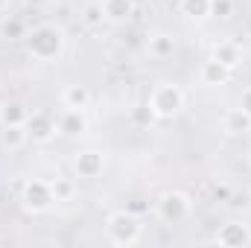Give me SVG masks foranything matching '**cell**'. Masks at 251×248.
<instances>
[{
  "label": "cell",
  "mask_w": 251,
  "mask_h": 248,
  "mask_svg": "<svg viewBox=\"0 0 251 248\" xmlns=\"http://www.w3.org/2000/svg\"><path fill=\"white\" fill-rule=\"evenodd\" d=\"M181 105H184V94L178 85H170V82H161L149 97V108L155 117H173L181 111Z\"/></svg>",
  "instance_id": "6da1fadb"
},
{
  "label": "cell",
  "mask_w": 251,
  "mask_h": 248,
  "mask_svg": "<svg viewBox=\"0 0 251 248\" xmlns=\"http://www.w3.org/2000/svg\"><path fill=\"white\" fill-rule=\"evenodd\" d=\"M62 47H64V38L56 26H38L29 35V53L35 59H44V62L47 59H56L62 53Z\"/></svg>",
  "instance_id": "7a4b0ae2"
},
{
  "label": "cell",
  "mask_w": 251,
  "mask_h": 248,
  "mask_svg": "<svg viewBox=\"0 0 251 248\" xmlns=\"http://www.w3.org/2000/svg\"><path fill=\"white\" fill-rule=\"evenodd\" d=\"M140 234H143V225L131 213L120 210V213L108 216V237H111L114 246H134L140 240Z\"/></svg>",
  "instance_id": "3957f363"
},
{
  "label": "cell",
  "mask_w": 251,
  "mask_h": 248,
  "mask_svg": "<svg viewBox=\"0 0 251 248\" xmlns=\"http://www.w3.org/2000/svg\"><path fill=\"white\" fill-rule=\"evenodd\" d=\"M190 213V198L184 193H164L158 198V216L167 222H181Z\"/></svg>",
  "instance_id": "277c9868"
},
{
  "label": "cell",
  "mask_w": 251,
  "mask_h": 248,
  "mask_svg": "<svg viewBox=\"0 0 251 248\" xmlns=\"http://www.w3.org/2000/svg\"><path fill=\"white\" fill-rule=\"evenodd\" d=\"M56 201V196H53V184H47V181H29L26 190H24V204L29 207V210H47L50 204Z\"/></svg>",
  "instance_id": "5b68a950"
},
{
  "label": "cell",
  "mask_w": 251,
  "mask_h": 248,
  "mask_svg": "<svg viewBox=\"0 0 251 248\" xmlns=\"http://www.w3.org/2000/svg\"><path fill=\"white\" fill-rule=\"evenodd\" d=\"M216 243H219V246H228V248L249 246L251 243L249 225H243V222H228V225H222L219 234H216Z\"/></svg>",
  "instance_id": "8992f818"
},
{
  "label": "cell",
  "mask_w": 251,
  "mask_h": 248,
  "mask_svg": "<svg viewBox=\"0 0 251 248\" xmlns=\"http://www.w3.org/2000/svg\"><path fill=\"white\" fill-rule=\"evenodd\" d=\"M24 128H26V134H32L35 140H50V137H53V131L59 128V123H53L47 114H29Z\"/></svg>",
  "instance_id": "52a82bcc"
},
{
  "label": "cell",
  "mask_w": 251,
  "mask_h": 248,
  "mask_svg": "<svg viewBox=\"0 0 251 248\" xmlns=\"http://www.w3.org/2000/svg\"><path fill=\"white\" fill-rule=\"evenodd\" d=\"M76 173L82 178H97L102 173V155L100 152H82L76 158Z\"/></svg>",
  "instance_id": "ba28073f"
},
{
  "label": "cell",
  "mask_w": 251,
  "mask_h": 248,
  "mask_svg": "<svg viewBox=\"0 0 251 248\" xmlns=\"http://www.w3.org/2000/svg\"><path fill=\"white\" fill-rule=\"evenodd\" d=\"M85 128V117H82V108H67L59 120V131L62 134H82Z\"/></svg>",
  "instance_id": "9c48e42d"
},
{
  "label": "cell",
  "mask_w": 251,
  "mask_h": 248,
  "mask_svg": "<svg viewBox=\"0 0 251 248\" xmlns=\"http://www.w3.org/2000/svg\"><path fill=\"white\" fill-rule=\"evenodd\" d=\"M26 117H29V111H26L21 102H9V105H3V111H0L3 125H26Z\"/></svg>",
  "instance_id": "30bf717a"
},
{
  "label": "cell",
  "mask_w": 251,
  "mask_h": 248,
  "mask_svg": "<svg viewBox=\"0 0 251 248\" xmlns=\"http://www.w3.org/2000/svg\"><path fill=\"white\" fill-rule=\"evenodd\" d=\"M102 15L111 18V21H123L131 15V0H102Z\"/></svg>",
  "instance_id": "8fae6325"
},
{
  "label": "cell",
  "mask_w": 251,
  "mask_h": 248,
  "mask_svg": "<svg viewBox=\"0 0 251 248\" xmlns=\"http://www.w3.org/2000/svg\"><path fill=\"white\" fill-rule=\"evenodd\" d=\"M213 59L222 62L225 67H234V64H240V47H237L234 41H222V44L213 50Z\"/></svg>",
  "instance_id": "7c38bea8"
},
{
  "label": "cell",
  "mask_w": 251,
  "mask_h": 248,
  "mask_svg": "<svg viewBox=\"0 0 251 248\" xmlns=\"http://www.w3.org/2000/svg\"><path fill=\"white\" fill-rule=\"evenodd\" d=\"M201 79H204L207 85H219V82H225V79H228V67L213 59V62H207L204 67H201Z\"/></svg>",
  "instance_id": "4fadbf2b"
},
{
  "label": "cell",
  "mask_w": 251,
  "mask_h": 248,
  "mask_svg": "<svg viewBox=\"0 0 251 248\" xmlns=\"http://www.w3.org/2000/svg\"><path fill=\"white\" fill-rule=\"evenodd\" d=\"M62 99H64V108H85L91 97H88V91H85V88H79V85H70V88L64 91Z\"/></svg>",
  "instance_id": "5bb4252c"
},
{
  "label": "cell",
  "mask_w": 251,
  "mask_h": 248,
  "mask_svg": "<svg viewBox=\"0 0 251 248\" xmlns=\"http://www.w3.org/2000/svg\"><path fill=\"white\" fill-rule=\"evenodd\" d=\"M249 125H251V117L243 111V108H234V111H228V117H225V128H228V131L240 134V131H246Z\"/></svg>",
  "instance_id": "9a60e30c"
},
{
  "label": "cell",
  "mask_w": 251,
  "mask_h": 248,
  "mask_svg": "<svg viewBox=\"0 0 251 248\" xmlns=\"http://www.w3.org/2000/svg\"><path fill=\"white\" fill-rule=\"evenodd\" d=\"M181 9L190 18H204L210 15V0H181Z\"/></svg>",
  "instance_id": "2e32d148"
},
{
  "label": "cell",
  "mask_w": 251,
  "mask_h": 248,
  "mask_svg": "<svg viewBox=\"0 0 251 248\" xmlns=\"http://www.w3.org/2000/svg\"><path fill=\"white\" fill-rule=\"evenodd\" d=\"M149 50H152L155 56H170V53H173V38H170V35H155V38L149 41Z\"/></svg>",
  "instance_id": "e0dca14e"
},
{
  "label": "cell",
  "mask_w": 251,
  "mask_h": 248,
  "mask_svg": "<svg viewBox=\"0 0 251 248\" xmlns=\"http://www.w3.org/2000/svg\"><path fill=\"white\" fill-rule=\"evenodd\" d=\"M231 9H234V6H231V0H210V12H216L219 18H228V15H231Z\"/></svg>",
  "instance_id": "ac0fdd59"
},
{
  "label": "cell",
  "mask_w": 251,
  "mask_h": 248,
  "mask_svg": "<svg viewBox=\"0 0 251 248\" xmlns=\"http://www.w3.org/2000/svg\"><path fill=\"white\" fill-rule=\"evenodd\" d=\"M70 193H73V184H70V181H56V184H53V196H56V201L70 198Z\"/></svg>",
  "instance_id": "d6986e66"
},
{
  "label": "cell",
  "mask_w": 251,
  "mask_h": 248,
  "mask_svg": "<svg viewBox=\"0 0 251 248\" xmlns=\"http://www.w3.org/2000/svg\"><path fill=\"white\" fill-rule=\"evenodd\" d=\"M240 108H243V111H246V114L251 117V88H249V91H243V99H240Z\"/></svg>",
  "instance_id": "ffe728a7"
},
{
  "label": "cell",
  "mask_w": 251,
  "mask_h": 248,
  "mask_svg": "<svg viewBox=\"0 0 251 248\" xmlns=\"http://www.w3.org/2000/svg\"><path fill=\"white\" fill-rule=\"evenodd\" d=\"M3 6H6V0H0V9H3Z\"/></svg>",
  "instance_id": "44dd1931"
},
{
  "label": "cell",
  "mask_w": 251,
  "mask_h": 248,
  "mask_svg": "<svg viewBox=\"0 0 251 248\" xmlns=\"http://www.w3.org/2000/svg\"><path fill=\"white\" fill-rule=\"evenodd\" d=\"M249 164H251V155H249Z\"/></svg>",
  "instance_id": "7402d4cb"
}]
</instances>
